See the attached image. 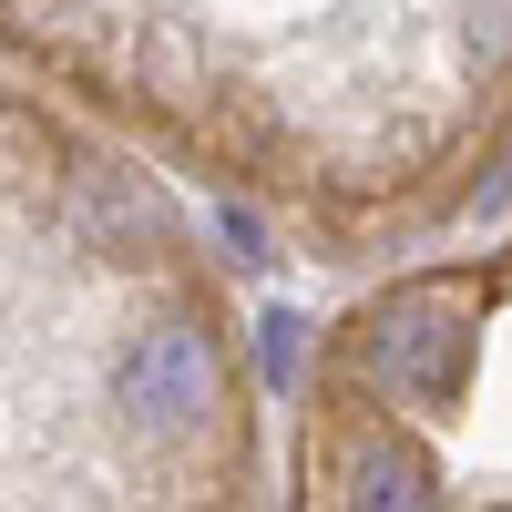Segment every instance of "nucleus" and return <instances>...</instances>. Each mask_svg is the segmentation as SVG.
Segmentation results:
<instances>
[{
	"label": "nucleus",
	"mask_w": 512,
	"mask_h": 512,
	"mask_svg": "<svg viewBox=\"0 0 512 512\" xmlns=\"http://www.w3.org/2000/svg\"><path fill=\"white\" fill-rule=\"evenodd\" d=\"M256 379L144 144L0 82V502H246Z\"/></svg>",
	"instance_id": "2"
},
{
	"label": "nucleus",
	"mask_w": 512,
	"mask_h": 512,
	"mask_svg": "<svg viewBox=\"0 0 512 512\" xmlns=\"http://www.w3.org/2000/svg\"><path fill=\"white\" fill-rule=\"evenodd\" d=\"M0 52L154 164L369 236L472 185L512 0H0Z\"/></svg>",
	"instance_id": "1"
}]
</instances>
